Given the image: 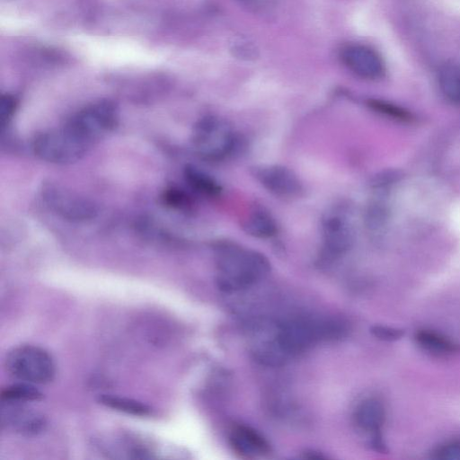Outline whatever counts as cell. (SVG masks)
<instances>
[{"instance_id":"1","label":"cell","mask_w":460,"mask_h":460,"mask_svg":"<svg viewBox=\"0 0 460 460\" xmlns=\"http://www.w3.org/2000/svg\"><path fill=\"white\" fill-rule=\"evenodd\" d=\"M216 263L217 285L227 293L247 289L270 271L264 254L233 243H221L216 247Z\"/></svg>"},{"instance_id":"2","label":"cell","mask_w":460,"mask_h":460,"mask_svg":"<svg viewBox=\"0 0 460 460\" xmlns=\"http://www.w3.org/2000/svg\"><path fill=\"white\" fill-rule=\"evenodd\" d=\"M345 332L346 326L337 319H296L279 324L277 338L282 350L292 357L318 341L339 338Z\"/></svg>"},{"instance_id":"3","label":"cell","mask_w":460,"mask_h":460,"mask_svg":"<svg viewBox=\"0 0 460 460\" xmlns=\"http://www.w3.org/2000/svg\"><path fill=\"white\" fill-rule=\"evenodd\" d=\"M119 121L116 104L109 100L91 103L74 114L64 125L91 147L111 133Z\"/></svg>"},{"instance_id":"4","label":"cell","mask_w":460,"mask_h":460,"mask_svg":"<svg viewBox=\"0 0 460 460\" xmlns=\"http://www.w3.org/2000/svg\"><path fill=\"white\" fill-rule=\"evenodd\" d=\"M4 365L13 377L32 385L49 384L56 374L51 356L45 349L32 345H22L10 350Z\"/></svg>"},{"instance_id":"5","label":"cell","mask_w":460,"mask_h":460,"mask_svg":"<svg viewBox=\"0 0 460 460\" xmlns=\"http://www.w3.org/2000/svg\"><path fill=\"white\" fill-rule=\"evenodd\" d=\"M91 146L78 138L65 125L37 134L31 143L34 155L40 159L57 164L80 160Z\"/></svg>"},{"instance_id":"6","label":"cell","mask_w":460,"mask_h":460,"mask_svg":"<svg viewBox=\"0 0 460 460\" xmlns=\"http://www.w3.org/2000/svg\"><path fill=\"white\" fill-rule=\"evenodd\" d=\"M237 138L229 126L221 119L207 116L195 125L192 146L201 158L218 161L233 153Z\"/></svg>"},{"instance_id":"7","label":"cell","mask_w":460,"mask_h":460,"mask_svg":"<svg viewBox=\"0 0 460 460\" xmlns=\"http://www.w3.org/2000/svg\"><path fill=\"white\" fill-rule=\"evenodd\" d=\"M41 198L49 210L71 222L90 221L98 213L91 199L59 184H45L41 189Z\"/></svg>"},{"instance_id":"8","label":"cell","mask_w":460,"mask_h":460,"mask_svg":"<svg viewBox=\"0 0 460 460\" xmlns=\"http://www.w3.org/2000/svg\"><path fill=\"white\" fill-rule=\"evenodd\" d=\"M354 242V232L345 216L333 213L323 220L322 261L332 262L346 254Z\"/></svg>"},{"instance_id":"9","label":"cell","mask_w":460,"mask_h":460,"mask_svg":"<svg viewBox=\"0 0 460 460\" xmlns=\"http://www.w3.org/2000/svg\"><path fill=\"white\" fill-rule=\"evenodd\" d=\"M1 424L3 428L22 436H35L46 427V420L27 402L1 401Z\"/></svg>"},{"instance_id":"10","label":"cell","mask_w":460,"mask_h":460,"mask_svg":"<svg viewBox=\"0 0 460 460\" xmlns=\"http://www.w3.org/2000/svg\"><path fill=\"white\" fill-rule=\"evenodd\" d=\"M341 58L344 65L361 78L376 80L383 77L385 73L382 58L367 46L348 45L342 49Z\"/></svg>"},{"instance_id":"11","label":"cell","mask_w":460,"mask_h":460,"mask_svg":"<svg viewBox=\"0 0 460 460\" xmlns=\"http://www.w3.org/2000/svg\"><path fill=\"white\" fill-rule=\"evenodd\" d=\"M254 176L268 191L277 196L296 197L303 190L302 183L295 172L282 165L256 167Z\"/></svg>"},{"instance_id":"12","label":"cell","mask_w":460,"mask_h":460,"mask_svg":"<svg viewBox=\"0 0 460 460\" xmlns=\"http://www.w3.org/2000/svg\"><path fill=\"white\" fill-rule=\"evenodd\" d=\"M234 451L244 457H257L270 452L268 441L251 427L239 425L234 428L229 436Z\"/></svg>"},{"instance_id":"13","label":"cell","mask_w":460,"mask_h":460,"mask_svg":"<svg viewBox=\"0 0 460 460\" xmlns=\"http://www.w3.org/2000/svg\"><path fill=\"white\" fill-rule=\"evenodd\" d=\"M385 417L383 403L375 398L362 401L356 408L354 420L356 425L362 430L369 432L377 445V433L384 424Z\"/></svg>"},{"instance_id":"14","label":"cell","mask_w":460,"mask_h":460,"mask_svg":"<svg viewBox=\"0 0 460 460\" xmlns=\"http://www.w3.org/2000/svg\"><path fill=\"white\" fill-rule=\"evenodd\" d=\"M243 231L256 238H270L278 232V226L270 212L263 208L251 211L242 223Z\"/></svg>"},{"instance_id":"15","label":"cell","mask_w":460,"mask_h":460,"mask_svg":"<svg viewBox=\"0 0 460 460\" xmlns=\"http://www.w3.org/2000/svg\"><path fill=\"white\" fill-rule=\"evenodd\" d=\"M187 183L197 192L208 197L220 194V184L210 174L194 165H187L184 169Z\"/></svg>"},{"instance_id":"16","label":"cell","mask_w":460,"mask_h":460,"mask_svg":"<svg viewBox=\"0 0 460 460\" xmlns=\"http://www.w3.org/2000/svg\"><path fill=\"white\" fill-rule=\"evenodd\" d=\"M102 405L134 416L146 417L152 415V409L146 404L127 397L114 394H102L98 399Z\"/></svg>"},{"instance_id":"17","label":"cell","mask_w":460,"mask_h":460,"mask_svg":"<svg viewBox=\"0 0 460 460\" xmlns=\"http://www.w3.org/2000/svg\"><path fill=\"white\" fill-rule=\"evenodd\" d=\"M42 398V393L35 387V385L21 381L7 386L1 393V401L30 402Z\"/></svg>"},{"instance_id":"18","label":"cell","mask_w":460,"mask_h":460,"mask_svg":"<svg viewBox=\"0 0 460 460\" xmlns=\"http://www.w3.org/2000/svg\"><path fill=\"white\" fill-rule=\"evenodd\" d=\"M438 81L444 94L460 104V66L453 65L444 66L440 70Z\"/></svg>"},{"instance_id":"19","label":"cell","mask_w":460,"mask_h":460,"mask_svg":"<svg viewBox=\"0 0 460 460\" xmlns=\"http://www.w3.org/2000/svg\"><path fill=\"white\" fill-rule=\"evenodd\" d=\"M416 341L423 349L435 354H446L454 349V345L447 339L433 332H419Z\"/></svg>"},{"instance_id":"20","label":"cell","mask_w":460,"mask_h":460,"mask_svg":"<svg viewBox=\"0 0 460 460\" xmlns=\"http://www.w3.org/2000/svg\"><path fill=\"white\" fill-rule=\"evenodd\" d=\"M17 107L16 98L9 93L0 98V126L4 128L12 119Z\"/></svg>"},{"instance_id":"21","label":"cell","mask_w":460,"mask_h":460,"mask_svg":"<svg viewBox=\"0 0 460 460\" xmlns=\"http://www.w3.org/2000/svg\"><path fill=\"white\" fill-rule=\"evenodd\" d=\"M368 105L378 112H382L395 118L406 119L409 115L406 111H402L399 107L379 100H371L369 101Z\"/></svg>"},{"instance_id":"22","label":"cell","mask_w":460,"mask_h":460,"mask_svg":"<svg viewBox=\"0 0 460 460\" xmlns=\"http://www.w3.org/2000/svg\"><path fill=\"white\" fill-rule=\"evenodd\" d=\"M437 457L442 460H460V441L447 443L437 451Z\"/></svg>"},{"instance_id":"23","label":"cell","mask_w":460,"mask_h":460,"mask_svg":"<svg viewBox=\"0 0 460 460\" xmlns=\"http://www.w3.org/2000/svg\"><path fill=\"white\" fill-rule=\"evenodd\" d=\"M164 201L173 207H181L188 203V197L179 189L171 188L164 193Z\"/></svg>"},{"instance_id":"24","label":"cell","mask_w":460,"mask_h":460,"mask_svg":"<svg viewBox=\"0 0 460 460\" xmlns=\"http://www.w3.org/2000/svg\"><path fill=\"white\" fill-rule=\"evenodd\" d=\"M371 332L378 339L391 341L398 339L402 335V332L394 328L385 326H374Z\"/></svg>"}]
</instances>
